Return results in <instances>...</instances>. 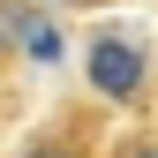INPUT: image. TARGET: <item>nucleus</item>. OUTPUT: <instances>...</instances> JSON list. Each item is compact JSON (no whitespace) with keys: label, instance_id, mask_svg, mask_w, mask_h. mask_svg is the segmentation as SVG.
Here are the masks:
<instances>
[{"label":"nucleus","instance_id":"7ed1b4c3","mask_svg":"<svg viewBox=\"0 0 158 158\" xmlns=\"http://www.w3.org/2000/svg\"><path fill=\"white\" fill-rule=\"evenodd\" d=\"M135 158H158V151H135Z\"/></svg>","mask_w":158,"mask_h":158},{"label":"nucleus","instance_id":"f03ea898","mask_svg":"<svg viewBox=\"0 0 158 158\" xmlns=\"http://www.w3.org/2000/svg\"><path fill=\"white\" fill-rule=\"evenodd\" d=\"M15 158H83V128L75 121H60V128H45V135H30Z\"/></svg>","mask_w":158,"mask_h":158},{"label":"nucleus","instance_id":"f257e3e1","mask_svg":"<svg viewBox=\"0 0 158 158\" xmlns=\"http://www.w3.org/2000/svg\"><path fill=\"white\" fill-rule=\"evenodd\" d=\"M83 75H90V90H98V98H113V106H128V98H143L151 53L135 45V38H121V30H98L90 45H83Z\"/></svg>","mask_w":158,"mask_h":158},{"label":"nucleus","instance_id":"20e7f679","mask_svg":"<svg viewBox=\"0 0 158 158\" xmlns=\"http://www.w3.org/2000/svg\"><path fill=\"white\" fill-rule=\"evenodd\" d=\"M60 8H75V0H60Z\"/></svg>","mask_w":158,"mask_h":158}]
</instances>
